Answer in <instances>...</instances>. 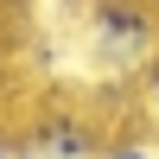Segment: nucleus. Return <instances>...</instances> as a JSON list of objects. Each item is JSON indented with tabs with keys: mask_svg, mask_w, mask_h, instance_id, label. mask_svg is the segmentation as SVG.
Masks as SVG:
<instances>
[{
	"mask_svg": "<svg viewBox=\"0 0 159 159\" xmlns=\"http://www.w3.org/2000/svg\"><path fill=\"white\" fill-rule=\"evenodd\" d=\"M96 159H159V147H147V140H108Z\"/></svg>",
	"mask_w": 159,
	"mask_h": 159,
	"instance_id": "3",
	"label": "nucleus"
},
{
	"mask_svg": "<svg viewBox=\"0 0 159 159\" xmlns=\"http://www.w3.org/2000/svg\"><path fill=\"white\" fill-rule=\"evenodd\" d=\"M0 159H13V134H7V127H0Z\"/></svg>",
	"mask_w": 159,
	"mask_h": 159,
	"instance_id": "5",
	"label": "nucleus"
},
{
	"mask_svg": "<svg viewBox=\"0 0 159 159\" xmlns=\"http://www.w3.org/2000/svg\"><path fill=\"white\" fill-rule=\"evenodd\" d=\"M76 45L102 76H147L159 64V13L147 0H70Z\"/></svg>",
	"mask_w": 159,
	"mask_h": 159,
	"instance_id": "1",
	"label": "nucleus"
},
{
	"mask_svg": "<svg viewBox=\"0 0 159 159\" xmlns=\"http://www.w3.org/2000/svg\"><path fill=\"white\" fill-rule=\"evenodd\" d=\"M147 115H153V127H159V64L147 70Z\"/></svg>",
	"mask_w": 159,
	"mask_h": 159,
	"instance_id": "4",
	"label": "nucleus"
},
{
	"mask_svg": "<svg viewBox=\"0 0 159 159\" xmlns=\"http://www.w3.org/2000/svg\"><path fill=\"white\" fill-rule=\"evenodd\" d=\"M147 7H153V13H159V0H147Z\"/></svg>",
	"mask_w": 159,
	"mask_h": 159,
	"instance_id": "6",
	"label": "nucleus"
},
{
	"mask_svg": "<svg viewBox=\"0 0 159 159\" xmlns=\"http://www.w3.org/2000/svg\"><path fill=\"white\" fill-rule=\"evenodd\" d=\"M108 140L89 127V115H76V108H45L32 121V134H25V153H38V159H96Z\"/></svg>",
	"mask_w": 159,
	"mask_h": 159,
	"instance_id": "2",
	"label": "nucleus"
}]
</instances>
